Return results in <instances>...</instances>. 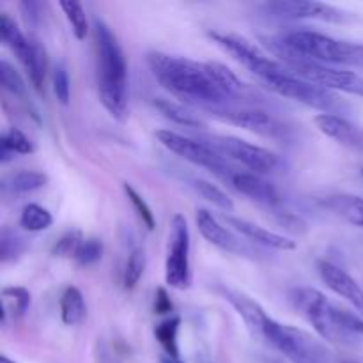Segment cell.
<instances>
[{"label": "cell", "instance_id": "1", "mask_svg": "<svg viewBox=\"0 0 363 363\" xmlns=\"http://www.w3.org/2000/svg\"><path fill=\"white\" fill-rule=\"evenodd\" d=\"M147 66L152 77L174 98L184 105L204 108L208 112L227 108L236 101L213 74L209 62H197L163 52L147 53Z\"/></svg>", "mask_w": 363, "mask_h": 363}, {"label": "cell", "instance_id": "2", "mask_svg": "<svg viewBox=\"0 0 363 363\" xmlns=\"http://www.w3.org/2000/svg\"><path fill=\"white\" fill-rule=\"evenodd\" d=\"M98 48V92L106 112L123 121L128 112V64L123 46L112 28L101 20L94 21Z\"/></svg>", "mask_w": 363, "mask_h": 363}, {"label": "cell", "instance_id": "3", "mask_svg": "<svg viewBox=\"0 0 363 363\" xmlns=\"http://www.w3.org/2000/svg\"><path fill=\"white\" fill-rule=\"evenodd\" d=\"M262 41L266 43V46H268L273 55L279 57V62H282L296 77L303 78L311 84L321 85L328 91H342L347 92V94H357L363 98V78L360 74L305 59V57L294 53L282 41V38H264Z\"/></svg>", "mask_w": 363, "mask_h": 363}, {"label": "cell", "instance_id": "4", "mask_svg": "<svg viewBox=\"0 0 363 363\" xmlns=\"http://www.w3.org/2000/svg\"><path fill=\"white\" fill-rule=\"evenodd\" d=\"M289 300L326 342L337 346H353L358 339L344 328L339 319V307H335L321 291L314 287H294L289 293Z\"/></svg>", "mask_w": 363, "mask_h": 363}, {"label": "cell", "instance_id": "5", "mask_svg": "<svg viewBox=\"0 0 363 363\" xmlns=\"http://www.w3.org/2000/svg\"><path fill=\"white\" fill-rule=\"evenodd\" d=\"M282 41L298 55L321 64L363 66V45L340 41L332 35L314 30H291L280 35Z\"/></svg>", "mask_w": 363, "mask_h": 363}, {"label": "cell", "instance_id": "6", "mask_svg": "<svg viewBox=\"0 0 363 363\" xmlns=\"http://www.w3.org/2000/svg\"><path fill=\"white\" fill-rule=\"evenodd\" d=\"M262 84L269 91L275 92V94L287 99H293V101L303 103V105L311 106V108L321 110V113H337L346 108L342 98L337 92L328 91V89L321 87V85L311 84V82L296 77L287 67L282 73L268 78Z\"/></svg>", "mask_w": 363, "mask_h": 363}, {"label": "cell", "instance_id": "7", "mask_svg": "<svg viewBox=\"0 0 363 363\" xmlns=\"http://www.w3.org/2000/svg\"><path fill=\"white\" fill-rule=\"evenodd\" d=\"M262 340L293 363H330L328 351L315 337L305 330L280 325L275 319L268 326Z\"/></svg>", "mask_w": 363, "mask_h": 363}, {"label": "cell", "instance_id": "8", "mask_svg": "<svg viewBox=\"0 0 363 363\" xmlns=\"http://www.w3.org/2000/svg\"><path fill=\"white\" fill-rule=\"evenodd\" d=\"M208 35L216 46H220L223 52L229 53L234 60H238L241 66L252 71L262 82H266L268 78L275 77V74L282 73L286 69V66L282 62L268 57L257 45H254L248 39L241 38V35L220 30H211Z\"/></svg>", "mask_w": 363, "mask_h": 363}, {"label": "cell", "instance_id": "9", "mask_svg": "<svg viewBox=\"0 0 363 363\" xmlns=\"http://www.w3.org/2000/svg\"><path fill=\"white\" fill-rule=\"evenodd\" d=\"M156 138L170 152L194 163V165L216 174V176L229 177L230 179V176L234 174L230 165L227 163V158H223L218 151H215L206 142L194 140V138H188L172 130H158L156 131Z\"/></svg>", "mask_w": 363, "mask_h": 363}, {"label": "cell", "instance_id": "10", "mask_svg": "<svg viewBox=\"0 0 363 363\" xmlns=\"http://www.w3.org/2000/svg\"><path fill=\"white\" fill-rule=\"evenodd\" d=\"M165 282L172 289L184 291L191 286L190 266V229L181 213L170 220L169 248L165 259Z\"/></svg>", "mask_w": 363, "mask_h": 363}, {"label": "cell", "instance_id": "11", "mask_svg": "<svg viewBox=\"0 0 363 363\" xmlns=\"http://www.w3.org/2000/svg\"><path fill=\"white\" fill-rule=\"evenodd\" d=\"M206 144L211 145L223 158L234 160L259 176L275 172L280 167L279 155L243 138L233 137V135H213V137H208Z\"/></svg>", "mask_w": 363, "mask_h": 363}, {"label": "cell", "instance_id": "12", "mask_svg": "<svg viewBox=\"0 0 363 363\" xmlns=\"http://www.w3.org/2000/svg\"><path fill=\"white\" fill-rule=\"evenodd\" d=\"M264 9L273 16L287 20H319L326 23H351L357 20L350 11L314 0H277L264 4Z\"/></svg>", "mask_w": 363, "mask_h": 363}, {"label": "cell", "instance_id": "13", "mask_svg": "<svg viewBox=\"0 0 363 363\" xmlns=\"http://www.w3.org/2000/svg\"><path fill=\"white\" fill-rule=\"evenodd\" d=\"M211 113L215 117H218V119L227 121L230 124H236V126L243 128V130L262 135V137L277 138L284 137L287 133V128L275 116H272L269 112H264V110L233 108V106H227V108L213 110Z\"/></svg>", "mask_w": 363, "mask_h": 363}, {"label": "cell", "instance_id": "14", "mask_svg": "<svg viewBox=\"0 0 363 363\" xmlns=\"http://www.w3.org/2000/svg\"><path fill=\"white\" fill-rule=\"evenodd\" d=\"M318 268L319 275H321L326 287H328L330 291H333L337 296L344 298L347 303L353 305V307L363 315V289L360 287V284H358L346 269L339 268V266L332 264V262L321 261Z\"/></svg>", "mask_w": 363, "mask_h": 363}, {"label": "cell", "instance_id": "15", "mask_svg": "<svg viewBox=\"0 0 363 363\" xmlns=\"http://www.w3.org/2000/svg\"><path fill=\"white\" fill-rule=\"evenodd\" d=\"M222 291L225 300L229 301V303L236 308L238 314L241 315V319L245 321L247 328L261 340L264 339L266 330L272 325L273 318H269V315L266 314L264 308H262L257 301L252 300L250 296H247V294L240 293V291L227 289V287H223Z\"/></svg>", "mask_w": 363, "mask_h": 363}, {"label": "cell", "instance_id": "16", "mask_svg": "<svg viewBox=\"0 0 363 363\" xmlns=\"http://www.w3.org/2000/svg\"><path fill=\"white\" fill-rule=\"evenodd\" d=\"M227 223L233 227L234 230L245 236L247 240L254 241V243L261 245V247L272 248V250L279 252H293L296 250V241H293L291 238L282 236V234H277L273 230L264 229V227L257 225L254 222H248V220L236 218V216H225Z\"/></svg>", "mask_w": 363, "mask_h": 363}, {"label": "cell", "instance_id": "17", "mask_svg": "<svg viewBox=\"0 0 363 363\" xmlns=\"http://www.w3.org/2000/svg\"><path fill=\"white\" fill-rule=\"evenodd\" d=\"M230 184L234 190L240 191L245 197L266 206H277L280 202V194L277 186L264 177L254 172H234L230 176Z\"/></svg>", "mask_w": 363, "mask_h": 363}, {"label": "cell", "instance_id": "18", "mask_svg": "<svg viewBox=\"0 0 363 363\" xmlns=\"http://www.w3.org/2000/svg\"><path fill=\"white\" fill-rule=\"evenodd\" d=\"M314 124L321 133L351 149H363V133L357 126L337 113H318Z\"/></svg>", "mask_w": 363, "mask_h": 363}, {"label": "cell", "instance_id": "19", "mask_svg": "<svg viewBox=\"0 0 363 363\" xmlns=\"http://www.w3.org/2000/svg\"><path fill=\"white\" fill-rule=\"evenodd\" d=\"M197 227L199 233L202 234L208 243L215 245V247L222 248L225 252H233V254H240L241 252V243L229 229L222 225L218 220L213 216V213H209L208 209H197Z\"/></svg>", "mask_w": 363, "mask_h": 363}, {"label": "cell", "instance_id": "20", "mask_svg": "<svg viewBox=\"0 0 363 363\" xmlns=\"http://www.w3.org/2000/svg\"><path fill=\"white\" fill-rule=\"evenodd\" d=\"M0 38L6 43V46H9V48L13 50L14 55H16L18 60L21 62V66L27 69L32 57H34L35 41H30V39L25 38V34L20 30L16 21L6 13L0 14Z\"/></svg>", "mask_w": 363, "mask_h": 363}, {"label": "cell", "instance_id": "21", "mask_svg": "<svg viewBox=\"0 0 363 363\" xmlns=\"http://www.w3.org/2000/svg\"><path fill=\"white\" fill-rule=\"evenodd\" d=\"M326 209L335 213L342 220H346L351 225L362 227L363 229V199L351 194H337L330 195L321 202Z\"/></svg>", "mask_w": 363, "mask_h": 363}, {"label": "cell", "instance_id": "22", "mask_svg": "<svg viewBox=\"0 0 363 363\" xmlns=\"http://www.w3.org/2000/svg\"><path fill=\"white\" fill-rule=\"evenodd\" d=\"M155 106L160 113H162L165 119H169L170 123L179 124L184 128H206V123L197 116V113L191 112L186 105L183 103H176L172 99L165 98H156Z\"/></svg>", "mask_w": 363, "mask_h": 363}, {"label": "cell", "instance_id": "23", "mask_svg": "<svg viewBox=\"0 0 363 363\" xmlns=\"http://www.w3.org/2000/svg\"><path fill=\"white\" fill-rule=\"evenodd\" d=\"M60 319L64 325L77 326L87 315V305H85L84 294L80 289L74 286H69L64 289L62 296H60Z\"/></svg>", "mask_w": 363, "mask_h": 363}, {"label": "cell", "instance_id": "24", "mask_svg": "<svg viewBox=\"0 0 363 363\" xmlns=\"http://www.w3.org/2000/svg\"><path fill=\"white\" fill-rule=\"evenodd\" d=\"M30 293L25 287H4L2 289V325L7 319H20L30 307Z\"/></svg>", "mask_w": 363, "mask_h": 363}, {"label": "cell", "instance_id": "25", "mask_svg": "<svg viewBox=\"0 0 363 363\" xmlns=\"http://www.w3.org/2000/svg\"><path fill=\"white\" fill-rule=\"evenodd\" d=\"M32 152H34V144L18 128H9L2 135V140H0V162L2 163L11 162L16 158V155H32Z\"/></svg>", "mask_w": 363, "mask_h": 363}, {"label": "cell", "instance_id": "26", "mask_svg": "<svg viewBox=\"0 0 363 363\" xmlns=\"http://www.w3.org/2000/svg\"><path fill=\"white\" fill-rule=\"evenodd\" d=\"M181 318L179 315H170L165 321L160 323L155 328V337L163 347L165 354L172 358H179V344H177V335H179Z\"/></svg>", "mask_w": 363, "mask_h": 363}, {"label": "cell", "instance_id": "27", "mask_svg": "<svg viewBox=\"0 0 363 363\" xmlns=\"http://www.w3.org/2000/svg\"><path fill=\"white\" fill-rule=\"evenodd\" d=\"M53 223L52 213L39 204H27L21 209L20 227L28 233H41Z\"/></svg>", "mask_w": 363, "mask_h": 363}, {"label": "cell", "instance_id": "28", "mask_svg": "<svg viewBox=\"0 0 363 363\" xmlns=\"http://www.w3.org/2000/svg\"><path fill=\"white\" fill-rule=\"evenodd\" d=\"M191 188L201 195L202 199H206L208 202H211L213 206H216L222 211H233L234 202L222 188H218L216 184L209 183L206 179H191Z\"/></svg>", "mask_w": 363, "mask_h": 363}, {"label": "cell", "instance_id": "29", "mask_svg": "<svg viewBox=\"0 0 363 363\" xmlns=\"http://www.w3.org/2000/svg\"><path fill=\"white\" fill-rule=\"evenodd\" d=\"M48 184V176L38 170H20L9 179V188L14 194H32Z\"/></svg>", "mask_w": 363, "mask_h": 363}, {"label": "cell", "instance_id": "30", "mask_svg": "<svg viewBox=\"0 0 363 363\" xmlns=\"http://www.w3.org/2000/svg\"><path fill=\"white\" fill-rule=\"evenodd\" d=\"M59 6L64 11V14H66V20L71 25V30H73L74 38L78 41H84L89 34V23L84 6L80 2H74V0H64Z\"/></svg>", "mask_w": 363, "mask_h": 363}, {"label": "cell", "instance_id": "31", "mask_svg": "<svg viewBox=\"0 0 363 363\" xmlns=\"http://www.w3.org/2000/svg\"><path fill=\"white\" fill-rule=\"evenodd\" d=\"M145 264H147L145 252L142 250V248H135V250H131V254L128 255L126 266H124V275H123L124 289H133V287L140 282L142 275H144L145 272Z\"/></svg>", "mask_w": 363, "mask_h": 363}, {"label": "cell", "instance_id": "32", "mask_svg": "<svg viewBox=\"0 0 363 363\" xmlns=\"http://www.w3.org/2000/svg\"><path fill=\"white\" fill-rule=\"evenodd\" d=\"M0 84L7 92L14 96H25L27 94V85H25L23 78L18 73L16 67L9 62V60H0Z\"/></svg>", "mask_w": 363, "mask_h": 363}, {"label": "cell", "instance_id": "33", "mask_svg": "<svg viewBox=\"0 0 363 363\" xmlns=\"http://www.w3.org/2000/svg\"><path fill=\"white\" fill-rule=\"evenodd\" d=\"M123 190H124V194H126L128 201H130L131 206H133V209H135V213L138 215V218L142 220V223L147 227V230H155V227H156L155 213H152V209L149 208L147 202L144 201V197H142V195L138 194V191L135 190L130 183H123Z\"/></svg>", "mask_w": 363, "mask_h": 363}, {"label": "cell", "instance_id": "34", "mask_svg": "<svg viewBox=\"0 0 363 363\" xmlns=\"http://www.w3.org/2000/svg\"><path fill=\"white\" fill-rule=\"evenodd\" d=\"M46 66H48V62H46L45 48H43L38 41H35L34 43V57H32L30 64L27 66V73H28V78H30L32 85H34V89L38 92H41L43 87H45Z\"/></svg>", "mask_w": 363, "mask_h": 363}, {"label": "cell", "instance_id": "35", "mask_svg": "<svg viewBox=\"0 0 363 363\" xmlns=\"http://www.w3.org/2000/svg\"><path fill=\"white\" fill-rule=\"evenodd\" d=\"M273 218H275L277 225L282 227L286 233L298 234V236H303V234L308 233L307 220L303 216L296 215V213L289 211V209H275Z\"/></svg>", "mask_w": 363, "mask_h": 363}, {"label": "cell", "instance_id": "36", "mask_svg": "<svg viewBox=\"0 0 363 363\" xmlns=\"http://www.w3.org/2000/svg\"><path fill=\"white\" fill-rule=\"evenodd\" d=\"M82 243H84V238H82L80 230H67V233L62 234V236L59 238V241L53 245L52 255L60 259H74Z\"/></svg>", "mask_w": 363, "mask_h": 363}, {"label": "cell", "instance_id": "37", "mask_svg": "<svg viewBox=\"0 0 363 363\" xmlns=\"http://www.w3.org/2000/svg\"><path fill=\"white\" fill-rule=\"evenodd\" d=\"M103 257V241L98 238H87L84 240V243L78 248V254L74 257L78 266L82 268H87V266H94L96 262L101 261Z\"/></svg>", "mask_w": 363, "mask_h": 363}, {"label": "cell", "instance_id": "38", "mask_svg": "<svg viewBox=\"0 0 363 363\" xmlns=\"http://www.w3.org/2000/svg\"><path fill=\"white\" fill-rule=\"evenodd\" d=\"M23 240L14 230H2V234H0V259H2V262H9L16 259L23 252Z\"/></svg>", "mask_w": 363, "mask_h": 363}, {"label": "cell", "instance_id": "39", "mask_svg": "<svg viewBox=\"0 0 363 363\" xmlns=\"http://www.w3.org/2000/svg\"><path fill=\"white\" fill-rule=\"evenodd\" d=\"M52 84H53V92H55V98L60 105H67L71 99V82L69 74L64 64H57L55 69L52 74Z\"/></svg>", "mask_w": 363, "mask_h": 363}, {"label": "cell", "instance_id": "40", "mask_svg": "<svg viewBox=\"0 0 363 363\" xmlns=\"http://www.w3.org/2000/svg\"><path fill=\"white\" fill-rule=\"evenodd\" d=\"M339 319L347 332L357 337H363V319L360 315L353 314L350 311H344V308H339Z\"/></svg>", "mask_w": 363, "mask_h": 363}, {"label": "cell", "instance_id": "41", "mask_svg": "<svg viewBox=\"0 0 363 363\" xmlns=\"http://www.w3.org/2000/svg\"><path fill=\"white\" fill-rule=\"evenodd\" d=\"M174 303L170 300L165 287H158L155 294V314L158 315H172Z\"/></svg>", "mask_w": 363, "mask_h": 363}, {"label": "cell", "instance_id": "42", "mask_svg": "<svg viewBox=\"0 0 363 363\" xmlns=\"http://www.w3.org/2000/svg\"><path fill=\"white\" fill-rule=\"evenodd\" d=\"M160 363H184V362H181V358H172L169 357V354H163V357L160 358Z\"/></svg>", "mask_w": 363, "mask_h": 363}, {"label": "cell", "instance_id": "43", "mask_svg": "<svg viewBox=\"0 0 363 363\" xmlns=\"http://www.w3.org/2000/svg\"><path fill=\"white\" fill-rule=\"evenodd\" d=\"M0 363H14V362L9 360V358H7L6 354H2V357H0Z\"/></svg>", "mask_w": 363, "mask_h": 363}, {"label": "cell", "instance_id": "44", "mask_svg": "<svg viewBox=\"0 0 363 363\" xmlns=\"http://www.w3.org/2000/svg\"><path fill=\"white\" fill-rule=\"evenodd\" d=\"M266 363H286V362H282V360H266Z\"/></svg>", "mask_w": 363, "mask_h": 363}, {"label": "cell", "instance_id": "45", "mask_svg": "<svg viewBox=\"0 0 363 363\" xmlns=\"http://www.w3.org/2000/svg\"><path fill=\"white\" fill-rule=\"evenodd\" d=\"M362 176H363V169H362Z\"/></svg>", "mask_w": 363, "mask_h": 363}]
</instances>
